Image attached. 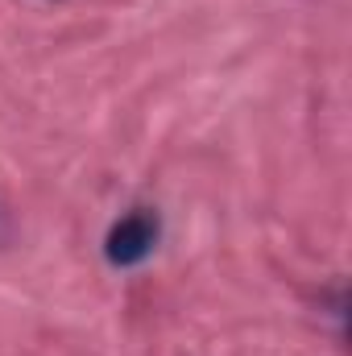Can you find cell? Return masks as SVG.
Wrapping results in <instances>:
<instances>
[{
    "instance_id": "6da1fadb",
    "label": "cell",
    "mask_w": 352,
    "mask_h": 356,
    "mask_svg": "<svg viewBox=\"0 0 352 356\" xmlns=\"http://www.w3.org/2000/svg\"><path fill=\"white\" fill-rule=\"evenodd\" d=\"M154 245H158V216L145 211V207H137V211H129L125 220L112 224L104 253H108L112 266L129 269V266H141L154 253Z\"/></svg>"
},
{
    "instance_id": "7a4b0ae2",
    "label": "cell",
    "mask_w": 352,
    "mask_h": 356,
    "mask_svg": "<svg viewBox=\"0 0 352 356\" xmlns=\"http://www.w3.org/2000/svg\"><path fill=\"white\" fill-rule=\"evenodd\" d=\"M0 236H4V216H0Z\"/></svg>"
}]
</instances>
